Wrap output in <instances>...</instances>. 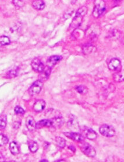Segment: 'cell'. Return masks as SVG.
Masks as SVG:
<instances>
[{
	"instance_id": "cell-13",
	"label": "cell",
	"mask_w": 124,
	"mask_h": 162,
	"mask_svg": "<svg viewBox=\"0 0 124 162\" xmlns=\"http://www.w3.org/2000/svg\"><path fill=\"white\" fill-rule=\"evenodd\" d=\"M83 18V17L76 14L75 16L74 17L73 20H72V23H71L70 27L72 28H76L79 27V25L81 24V23L82 22Z\"/></svg>"
},
{
	"instance_id": "cell-16",
	"label": "cell",
	"mask_w": 124,
	"mask_h": 162,
	"mask_svg": "<svg viewBox=\"0 0 124 162\" xmlns=\"http://www.w3.org/2000/svg\"><path fill=\"white\" fill-rule=\"evenodd\" d=\"M10 151L14 155H17L19 153V147L16 142H12L10 143Z\"/></svg>"
},
{
	"instance_id": "cell-3",
	"label": "cell",
	"mask_w": 124,
	"mask_h": 162,
	"mask_svg": "<svg viewBox=\"0 0 124 162\" xmlns=\"http://www.w3.org/2000/svg\"><path fill=\"white\" fill-rule=\"evenodd\" d=\"M99 132L101 134L108 138H111L116 134L115 129L113 126L108 124H103L99 128Z\"/></svg>"
},
{
	"instance_id": "cell-22",
	"label": "cell",
	"mask_w": 124,
	"mask_h": 162,
	"mask_svg": "<svg viewBox=\"0 0 124 162\" xmlns=\"http://www.w3.org/2000/svg\"><path fill=\"white\" fill-rule=\"evenodd\" d=\"M6 127V116L0 117V130H3Z\"/></svg>"
},
{
	"instance_id": "cell-20",
	"label": "cell",
	"mask_w": 124,
	"mask_h": 162,
	"mask_svg": "<svg viewBox=\"0 0 124 162\" xmlns=\"http://www.w3.org/2000/svg\"><path fill=\"white\" fill-rule=\"evenodd\" d=\"M8 141L9 139L6 135L0 134V146L6 145V144L8 143Z\"/></svg>"
},
{
	"instance_id": "cell-12",
	"label": "cell",
	"mask_w": 124,
	"mask_h": 162,
	"mask_svg": "<svg viewBox=\"0 0 124 162\" xmlns=\"http://www.w3.org/2000/svg\"><path fill=\"white\" fill-rule=\"evenodd\" d=\"M62 59V57L58 55L52 56L47 60V66L52 67Z\"/></svg>"
},
{
	"instance_id": "cell-5",
	"label": "cell",
	"mask_w": 124,
	"mask_h": 162,
	"mask_svg": "<svg viewBox=\"0 0 124 162\" xmlns=\"http://www.w3.org/2000/svg\"><path fill=\"white\" fill-rule=\"evenodd\" d=\"M43 86V83L41 80H39L36 81L29 89V94L32 97L38 95L41 91Z\"/></svg>"
},
{
	"instance_id": "cell-27",
	"label": "cell",
	"mask_w": 124,
	"mask_h": 162,
	"mask_svg": "<svg viewBox=\"0 0 124 162\" xmlns=\"http://www.w3.org/2000/svg\"><path fill=\"white\" fill-rule=\"evenodd\" d=\"M86 89H87L85 86H83V85H80V86H78L76 87V90L80 94H84L85 93H86Z\"/></svg>"
},
{
	"instance_id": "cell-14",
	"label": "cell",
	"mask_w": 124,
	"mask_h": 162,
	"mask_svg": "<svg viewBox=\"0 0 124 162\" xmlns=\"http://www.w3.org/2000/svg\"><path fill=\"white\" fill-rule=\"evenodd\" d=\"M32 6L36 10H42L45 7V2L43 0H34L32 2Z\"/></svg>"
},
{
	"instance_id": "cell-15",
	"label": "cell",
	"mask_w": 124,
	"mask_h": 162,
	"mask_svg": "<svg viewBox=\"0 0 124 162\" xmlns=\"http://www.w3.org/2000/svg\"><path fill=\"white\" fill-rule=\"evenodd\" d=\"M113 79L115 81L120 83L124 81V70L119 71L118 72L115 73L113 76Z\"/></svg>"
},
{
	"instance_id": "cell-24",
	"label": "cell",
	"mask_w": 124,
	"mask_h": 162,
	"mask_svg": "<svg viewBox=\"0 0 124 162\" xmlns=\"http://www.w3.org/2000/svg\"><path fill=\"white\" fill-rule=\"evenodd\" d=\"M17 69H12L8 72L6 74V77L8 78H13L17 76Z\"/></svg>"
},
{
	"instance_id": "cell-1",
	"label": "cell",
	"mask_w": 124,
	"mask_h": 162,
	"mask_svg": "<svg viewBox=\"0 0 124 162\" xmlns=\"http://www.w3.org/2000/svg\"><path fill=\"white\" fill-rule=\"evenodd\" d=\"M64 124V119L61 116L58 115L50 119H42L36 123V129L45 127L59 128Z\"/></svg>"
},
{
	"instance_id": "cell-4",
	"label": "cell",
	"mask_w": 124,
	"mask_h": 162,
	"mask_svg": "<svg viewBox=\"0 0 124 162\" xmlns=\"http://www.w3.org/2000/svg\"><path fill=\"white\" fill-rule=\"evenodd\" d=\"M80 148L81 151H82V152L87 156L94 157L96 156V151L95 148L89 143L84 142V141L80 142Z\"/></svg>"
},
{
	"instance_id": "cell-8",
	"label": "cell",
	"mask_w": 124,
	"mask_h": 162,
	"mask_svg": "<svg viewBox=\"0 0 124 162\" xmlns=\"http://www.w3.org/2000/svg\"><path fill=\"white\" fill-rule=\"evenodd\" d=\"M108 67L110 70L119 71L120 69L121 68V61L119 60L118 59H117V58L112 59L109 62L108 64Z\"/></svg>"
},
{
	"instance_id": "cell-31",
	"label": "cell",
	"mask_w": 124,
	"mask_h": 162,
	"mask_svg": "<svg viewBox=\"0 0 124 162\" xmlns=\"http://www.w3.org/2000/svg\"><path fill=\"white\" fill-rule=\"evenodd\" d=\"M117 1H119V0H117Z\"/></svg>"
},
{
	"instance_id": "cell-9",
	"label": "cell",
	"mask_w": 124,
	"mask_h": 162,
	"mask_svg": "<svg viewBox=\"0 0 124 162\" xmlns=\"http://www.w3.org/2000/svg\"><path fill=\"white\" fill-rule=\"evenodd\" d=\"M26 126L30 132H33L36 128V123L32 116H28L26 119Z\"/></svg>"
},
{
	"instance_id": "cell-7",
	"label": "cell",
	"mask_w": 124,
	"mask_h": 162,
	"mask_svg": "<svg viewBox=\"0 0 124 162\" xmlns=\"http://www.w3.org/2000/svg\"><path fill=\"white\" fill-rule=\"evenodd\" d=\"M64 135L70 139L73 140L77 142H82L84 141V137L82 135L76 132H65Z\"/></svg>"
},
{
	"instance_id": "cell-17",
	"label": "cell",
	"mask_w": 124,
	"mask_h": 162,
	"mask_svg": "<svg viewBox=\"0 0 124 162\" xmlns=\"http://www.w3.org/2000/svg\"><path fill=\"white\" fill-rule=\"evenodd\" d=\"M28 146L30 151L33 153L36 152L39 149V146L37 145V143L33 140L29 141Z\"/></svg>"
},
{
	"instance_id": "cell-21",
	"label": "cell",
	"mask_w": 124,
	"mask_h": 162,
	"mask_svg": "<svg viewBox=\"0 0 124 162\" xmlns=\"http://www.w3.org/2000/svg\"><path fill=\"white\" fill-rule=\"evenodd\" d=\"M87 8L85 6H83L79 8L76 14L84 17L86 15V14H87Z\"/></svg>"
},
{
	"instance_id": "cell-10",
	"label": "cell",
	"mask_w": 124,
	"mask_h": 162,
	"mask_svg": "<svg viewBox=\"0 0 124 162\" xmlns=\"http://www.w3.org/2000/svg\"><path fill=\"white\" fill-rule=\"evenodd\" d=\"M83 132L85 136L89 140H95L97 138V134L96 132L92 129L85 127L83 129Z\"/></svg>"
},
{
	"instance_id": "cell-23",
	"label": "cell",
	"mask_w": 124,
	"mask_h": 162,
	"mask_svg": "<svg viewBox=\"0 0 124 162\" xmlns=\"http://www.w3.org/2000/svg\"><path fill=\"white\" fill-rule=\"evenodd\" d=\"M95 49V47L91 46V45H86L83 46V53L86 54V55H87V54H89L90 53L92 52V51L94 50Z\"/></svg>"
},
{
	"instance_id": "cell-30",
	"label": "cell",
	"mask_w": 124,
	"mask_h": 162,
	"mask_svg": "<svg viewBox=\"0 0 124 162\" xmlns=\"http://www.w3.org/2000/svg\"><path fill=\"white\" fill-rule=\"evenodd\" d=\"M122 42H123V44H124V39H123V40H122Z\"/></svg>"
},
{
	"instance_id": "cell-18",
	"label": "cell",
	"mask_w": 124,
	"mask_h": 162,
	"mask_svg": "<svg viewBox=\"0 0 124 162\" xmlns=\"http://www.w3.org/2000/svg\"><path fill=\"white\" fill-rule=\"evenodd\" d=\"M56 145L60 148L63 149L66 146V140L61 137H56Z\"/></svg>"
},
{
	"instance_id": "cell-6",
	"label": "cell",
	"mask_w": 124,
	"mask_h": 162,
	"mask_svg": "<svg viewBox=\"0 0 124 162\" xmlns=\"http://www.w3.org/2000/svg\"><path fill=\"white\" fill-rule=\"evenodd\" d=\"M31 66L34 71L37 73H41L45 68L43 63L37 58H36L33 60L31 63Z\"/></svg>"
},
{
	"instance_id": "cell-28",
	"label": "cell",
	"mask_w": 124,
	"mask_h": 162,
	"mask_svg": "<svg viewBox=\"0 0 124 162\" xmlns=\"http://www.w3.org/2000/svg\"><path fill=\"white\" fill-rule=\"evenodd\" d=\"M3 159H4V156H3L0 153V160H4Z\"/></svg>"
},
{
	"instance_id": "cell-19",
	"label": "cell",
	"mask_w": 124,
	"mask_h": 162,
	"mask_svg": "<svg viewBox=\"0 0 124 162\" xmlns=\"http://www.w3.org/2000/svg\"><path fill=\"white\" fill-rule=\"evenodd\" d=\"M11 44V40L6 36H0V45H8Z\"/></svg>"
},
{
	"instance_id": "cell-11",
	"label": "cell",
	"mask_w": 124,
	"mask_h": 162,
	"mask_svg": "<svg viewBox=\"0 0 124 162\" xmlns=\"http://www.w3.org/2000/svg\"><path fill=\"white\" fill-rule=\"evenodd\" d=\"M45 102L43 100L36 101L33 105V110L35 112H41L45 108Z\"/></svg>"
},
{
	"instance_id": "cell-26",
	"label": "cell",
	"mask_w": 124,
	"mask_h": 162,
	"mask_svg": "<svg viewBox=\"0 0 124 162\" xmlns=\"http://www.w3.org/2000/svg\"><path fill=\"white\" fill-rule=\"evenodd\" d=\"M14 111H15V113L17 115H22V114H24L25 112V110L20 106H16L14 109Z\"/></svg>"
},
{
	"instance_id": "cell-25",
	"label": "cell",
	"mask_w": 124,
	"mask_h": 162,
	"mask_svg": "<svg viewBox=\"0 0 124 162\" xmlns=\"http://www.w3.org/2000/svg\"><path fill=\"white\" fill-rule=\"evenodd\" d=\"M12 4L17 8H21L24 6L22 0H12Z\"/></svg>"
},
{
	"instance_id": "cell-29",
	"label": "cell",
	"mask_w": 124,
	"mask_h": 162,
	"mask_svg": "<svg viewBox=\"0 0 124 162\" xmlns=\"http://www.w3.org/2000/svg\"><path fill=\"white\" fill-rule=\"evenodd\" d=\"M41 162H47V160H41Z\"/></svg>"
},
{
	"instance_id": "cell-2",
	"label": "cell",
	"mask_w": 124,
	"mask_h": 162,
	"mask_svg": "<svg viewBox=\"0 0 124 162\" xmlns=\"http://www.w3.org/2000/svg\"><path fill=\"white\" fill-rule=\"evenodd\" d=\"M106 10V3L103 0H95V6L93 11V17L95 18L101 17Z\"/></svg>"
}]
</instances>
